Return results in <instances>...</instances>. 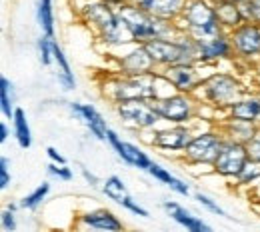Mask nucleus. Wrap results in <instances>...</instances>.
I'll list each match as a JSON object with an SVG mask.
<instances>
[{
	"mask_svg": "<svg viewBox=\"0 0 260 232\" xmlns=\"http://www.w3.org/2000/svg\"><path fill=\"white\" fill-rule=\"evenodd\" d=\"M230 34L234 54L240 60L254 62L260 60V26L254 22H244L238 28H234Z\"/></svg>",
	"mask_w": 260,
	"mask_h": 232,
	"instance_id": "nucleus-13",
	"label": "nucleus"
},
{
	"mask_svg": "<svg viewBox=\"0 0 260 232\" xmlns=\"http://www.w3.org/2000/svg\"><path fill=\"white\" fill-rule=\"evenodd\" d=\"M218 128H220V132L224 134L226 140H234V142H240V144H248L258 132L256 124L240 122V120H228V118L218 124Z\"/></svg>",
	"mask_w": 260,
	"mask_h": 232,
	"instance_id": "nucleus-22",
	"label": "nucleus"
},
{
	"mask_svg": "<svg viewBox=\"0 0 260 232\" xmlns=\"http://www.w3.org/2000/svg\"><path fill=\"white\" fill-rule=\"evenodd\" d=\"M104 4H108L110 8H114V10H118V8H122V6H126V4H132V0H102Z\"/></svg>",
	"mask_w": 260,
	"mask_h": 232,
	"instance_id": "nucleus-42",
	"label": "nucleus"
},
{
	"mask_svg": "<svg viewBox=\"0 0 260 232\" xmlns=\"http://www.w3.org/2000/svg\"><path fill=\"white\" fill-rule=\"evenodd\" d=\"M148 174L154 178V180H158L160 184H166L172 192H176L178 196H188L190 194V188H188V184L184 182V180H180V178H176L168 168H164L162 164H158V162H154L152 160V164L148 168Z\"/></svg>",
	"mask_w": 260,
	"mask_h": 232,
	"instance_id": "nucleus-23",
	"label": "nucleus"
},
{
	"mask_svg": "<svg viewBox=\"0 0 260 232\" xmlns=\"http://www.w3.org/2000/svg\"><path fill=\"white\" fill-rule=\"evenodd\" d=\"M96 38L106 50H120V48H126L130 44H134L124 22L120 20V16H116L102 32H98Z\"/></svg>",
	"mask_w": 260,
	"mask_h": 232,
	"instance_id": "nucleus-20",
	"label": "nucleus"
},
{
	"mask_svg": "<svg viewBox=\"0 0 260 232\" xmlns=\"http://www.w3.org/2000/svg\"><path fill=\"white\" fill-rule=\"evenodd\" d=\"M120 206H122V208H126L128 212H132L134 216H140V218H148V216H150V214H148V210H146V208H142V206H140L136 200L132 198L130 194L122 200V204H120Z\"/></svg>",
	"mask_w": 260,
	"mask_h": 232,
	"instance_id": "nucleus-37",
	"label": "nucleus"
},
{
	"mask_svg": "<svg viewBox=\"0 0 260 232\" xmlns=\"http://www.w3.org/2000/svg\"><path fill=\"white\" fill-rule=\"evenodd\" d=\"M194 124L196 120L192 124H166V126H158L156 130L150 132L152 138L148 140V144L154 150L166 154V156H172V154H180L182 156V152L188 148V144L194 138Z\"/></svg>",
	"mask_w": 260,
	"mask_h": 232,
	"instance_id": "nucleus-8",
	"label": "nucleus"
},
{
	"mask_svg": "<svg viewBox=\"0 0 260 232\" xmlns=\"http://www.w3.org/2000/svg\"><path fill=\"white\" fill-rule=\"evenodd\" d=\"M184 2L186 0H132V4H136L140 10L170 22H178Z\"/></svg>",
	"mask_w": 260,
	"mask_h": 232,
	"instance_id": "nucleus-18",
	"label": "nucleus"
},
{
	"mask_svg": "<svg viewBox=\"0 0 260 232\" xmlns=\"http://www.w3.org/2000/svg\"><path fill=\"white\" fill-rule=\"evenodd\" d=\"M78 224L86 226L90 232H124V222L108 208L86 210L78 216Z\"/></svg>",
	"mask_w": 260,
	"mask_h": 232,
	"instance_id": "nucleus-16",
	"label": "nucleus"
},
{
	"mask_svg": "<svg viewBox=\"0 0 260 232\" xmlns=\"http://www.w3.org/2000/svg\"><path fill=\"white\" fill-rule=\"evenodd\" d=\"M0 222H2V230L4 232H16V226H18L16 224V212L4 208V212L0 216Z\"/></svg>",
	"mask_w": 260,
	"mask_h": 232,
	"instance_id": "nucleus-38",
	"label": "nucleus"
},
{
	"mask_svg": "<svg viewBox=\"0 0 260 232\" xmlns=\"http://www.w3.org/2000/svg\"><path fill=\"white\" fill-rule=\"evenodd\" d=\"M80 174H82V178H84V182L90 186V188H98L100 186V180L96 178V174H92L86 166H80Z\"/></svg>",
	"mask_w": 260,
	"mask_h": 232,
	"instance_id": "nucleus-40",
	"label": "nucleus"
},
{
	"mask_svg": "<svg viewBox=\"0 0 260 232\" xmlns=\"http://www.w3.org/2000/svg\"><path fill=\"white\" fill-rule=\"evenodd\" d=\"M78 16L86 26H90L94 30V34H98L118 16V12L114 8H110L108 4H104L102 0H86L78 8Z\"/></svg>",
	"mask_w": 260,
	"mask_h": 232,
	"instance_id": "nucleus-14",
	"label": "nucleus"
},
{
	"mask_svg": "<svg viewBox=\"0 0 260 232\" xmlns=\"http://www.w3.org/2000/svg\"><path fill=\"white\" fill-rule=\"evenodd\" d=\"M48 174L52 178L62 180V182H70L74 178V172H72V168L68 164H54V162H50L48 164Z\"/></svg>",
	"mask_w": 260,
	"mask_h": 232,
	"instance_id": "nucleus-34",
	"label": "nucleus"
},
{
	"mask_svg": "<svg viewBox=\"0 0 260 232\" xmlns=\"http://www.w3.org/2000/svg\"><path fill=\"white\" fill-rule=\"evenodd\" d=\"M224 134L220 132L218 126H206L196 130L192 142L188 144V148L182 152L180 160L188 166H204V168H212L222 144H224Z\"/></svg>",
	"mask_w": 260,
	"mask_h": 232,
	"instance_id": "nucleus-5",
	"label": "nucleus"
},
{
	"mask_svg": "<svg viewBox=\"0 0 260 232\" xmlns=\"http://www.w3.org/2000/svg\"><path fill=\"white\" fill-rule=\"evenodd\" d=\"M0 110H2V116L12 120L14 118V90H12V82L2 76L0 78Z\"/></svg>",
	"mask_w": 260,
	"mask_h": 232,
	"instance_id": "nucleus-28",
	"label": "nucleus"
},
{
	"mask_svg": "<svg viewBox=\"0 0 260 232\" xmlns=\"http://www.w3.org/2000/svg\"><path fill=\"white\" fill-rule=\"evenodd\" d=\"M194 200L202 206V208H206L208 212H212V214H216V216H224V218H230L226 212L220 208V204L216 202L214 198H210L208 194H204V192H196L194 194Z\"/></svg>",
	"mask_w": 260,
	"mask_h": 232,
	"instance_id": "nucleus-33",
	"label": "nucleus"
},
{
	"mask_svg": "<svg viewBox=\"0 0 260 232\" xmlns=\"http://www.w3.org/2000/svg\"><path fill=\"white\" fill-rule=\"evenodd\" d=\"M242 12L246 16V22H254L260 26V0H248L242 4Z\"/></svg>",
	"mask_w": 260,
	"mask_h": 232,
	"instance_id": "nucleus-35",
	"label": "nucleus"
},
{
	"mask_svg": "<svg viewBox=\"0 0 260 232\" xmlns=\"http://www.w3.org/2000/svg\"><path fill=\"white\" fill-rule=\"evenodd\" d=\"M10 158L8 156H0V188L6 190L10 186Z\"/></svg>",
	"mask_w": 260,
	"mask_h": 232,
	"instance_id": "nucleus-36",
	"label": "nucleus"
},
{
	"mask_svg": "<svg viewBox=\"0 0 260 232\" xmlns=\"http://www.w3.org/2000/svg\"><path fill=\"white\" fill-rule=\"evenodd\" d=\"M100 190H102V194H104L106 198L116 202V204H122V200L128 196V188H126L124 180H122L120 176H116V174L108 176V178L102 182Z\"/></svg>",
	"mask_w": 260,
	"mask_h": 232,
	"instance_id": "nucleus-26",
	"label": "nucleus"
},
{
	"mask_svg": "<svg viewBox=\"0 0 260 232\" xmlns=\"http://www.w3.org/2000/svg\"><path fill=\"white\" fill-rule=\"evenodd\" d=\"M162 208L168 212V216H170L174 222H178L180 226H184L188 232H214L202 218L194 216L190 210H186L182 204H178V202H174V200H164Z\"/></svg>",
	"mask_w": 260,
	"mask_h": 232,
	"instance_id": "nucleus-19",
	"label": "nucleus"
},
{
	"mask_svg": "<svg viewBox=\"0 0 260 232\" xmlns=\"http://www.w3.org/2000/svg\"><path fill=\"white\" fill-rule=\"evenodd\" d=\"M198 52H200V60H198L200 67H216L220 62H230L236 58L228 32H220L210 38H200Z\"/></svg>",
	"mask_w": 260,
	"mask_h": 232,
	"instance_id": "nucleus-12",
	"label": "nucleus"
},
{
	"mask_svg": "<svg viewBox=\"0 0 260 232\" xmlns=\"http://www.w3.org/2000/svg\"><path fill=\"white\" fill-rule=\"evenodd\" d=\"M36 18H38V26L42 28V34L54 38L56 26H54V8H52V0H40V2H38Z\"/></svg>",
	"mask_w": 260,
	"mask_h": 232,
	"instance_id": "nucleus-27",
	"label": "nucleus"
},
{
	"mask_svg": "<svg viewBox=\"0 0 260 232\" xmlns=\"http://www.w3.org/2000/svg\"><path fill=\"white\" fill-rule=\"evenodd\" d=\"M126 154H128V162L126 166H134L142 172H148V168L152 164V158L148 156V152H144L138 144L134 142H126Z\"/></svg>",
	"mask_w": 260,
	"mask_h": 232,
	"instance_id": "nucleus-29",
	"label": "nucleus"
},
{
	"mask_svg": "<svg viewBox=\"0 0 260 232\" xmlns=\"http://www.w3.org/2000/svg\"><path fill=\"white\" fill-rule=\"evenodd\" d=\"M114 112L126 128L136 132H152L162 122L154 104L146 100H128L114 104Z\"/></svg>",
	"mask_w": 260,
	"mask_h": 232,
	"instance_id": "nucleus-7",
	"label": "nucleus"
},
{
	"mask_svg": "<svg viewBox=\"0 0 260 232\" xmlns=\"http://www.w3.org/2000/svg\"><path fill=\"white\" fill-rule=\"evenodd\" d=\"M246 148H248V158L252 160V162H256L260 164V126H258V132L256 136L246 144Z\"/></svg>",
	"mask_w": 260,
	"mask_h": 232,
	"instance_id": "nucleus-39",
	"label": "nucleus"
},
{
	"mask_svg": "<svg viewBox=\"0 0 260 232\" xmlns=\"http://www.w3.org/2000/svg\"><path fill=\"white\" fill-rule=\"evenodd\" d=\"M54 64H56V68H58L56 78H58V84L62 86V90H64V92L74 90V88H76L74 72H72V67H70L68 58H66L64 50L60 48V44H58L56 40H54Z\"/></svg>",
	"mask_w": 260,
	"mask_h": 232,
	"instance_id": "nucleus-24",
	"label": "nucleus"
},
{
	"mask_svg": "<svg viewBox=\"0 0 260 232\" xmlns=\"http://www.w3.org/2000/svg\"><path fill=\"white\" fill-rule=\"evenodd\" d=\"M214 10L218 16V22L224 32H232L240 24L246 22V16L242 12V4H236L232 0H214Z\"/></svg>",
	"mask_w": 260,
	"mask_h": 232,
	"instance_id": "nucleus-21",
	"label": "nucleus"
},
{
	"mask_svg": "<svg viewBox=\"0 0 260 232\" xmlns=\"http://www.w3.org/2000/svg\"><path fill=\"white\" fill-rule=\"evenodd\" d=\"M258 180H260V164L250 160L248 164L244 166V170L240 172V176H238L234 182H236V186L246 188V186H252V184L258 182Z\"/></svg>",
	"mask_w": 260,
	"mask_h": 232,
	"instance_id": "nucleus-32",
	"label": "nucleus"
},
{
	"mask_svg": "<svg viewBox=\"0 0 260 232\" xmlns=\"http://www.w3.org/2000/svg\"><path fill=\"white\" fill-rule=\"evenodd\" d=\"M160 84H164V80L158 72L146 74V76L112 74L102 82V96L112 106L120 102H128V100H146L154 104L162 96Z\"/></svg>",
	"mask_w": 260,
	"mask_h": 232,
	"instance_id": "nucleus-1",
	"label": "nucleus"
},
{
	"mask_svg": "<svg viewBox=\"0 0 260 232\" xmlns=\"http://www.w3.org/2000/svg\"><path fill=\"white\" fill-rule=\"evenodd\" d=\"M176 24L180 32L190 34L198 40L224 32L214 10V0H186Z\"/></svg>",
	"mask_w": 260,
	"mask_h": 232,
	"instance_id": "nucleus-4",
	"label": "nucleus"
},
{
	"mask_svg": "<svg viewBox=\"0 0 260 232\" xmlns=\"http://www.w3.org/2000/svg\"><path fill=\"white\" fill-rule=\"evenodd\" d=\"M154 108L164 124H192L198 120L200 102L192 94L166 92L154 102Z\"/></svg>",
	"mask_w": 260,
	"mask_h": 232,
	"instance_id": "nucleus-6",
	"label": "nucleus"
},
{
	"mask_svg": "<svg viewBox=\"0 0 260 232\" xmlns=\"http://www.w3.org/2000/svg\"><path fill=\"white\" fill-rule=\"evenodd\" d=\"M116 12H118L120 20L124 22L134 44H148L158 38H172L180 32L176 22L148 14V12L140 10L136 4H126V6L118 8Z\"/></svg>",
	"mask_w": 260,
	"mask_h": 232,
	"instance_id": "nucleus-2",
	"label": "nucleus"
},
{
	"mask_svg": "<svg viewBox=\"0 0 260 232\" xmlns=\"http://www.w3.org/2000/svg\"><path fill=\"white\" fill-rule=\"evenodd\" d=\"M68 110L74 118H78L86 128L88 132L92 134L96 140H106V134H108V124L104 120V116L98 112L96 106L92 104H82V102H68Z\"/></svg>",
	"mask_w": 260,
	"mask_h": 232,
	"instance_id": "nucleus-15",
	"label": "nucleus"
},
{
	"mask_svg": "<svg viewBox=\"0 0 260 232\" xmlns=\"http://www.w3.org/2000/svg\"><path fill=\"white\" fill-rule=\"evenodd\" d=\"M202 68L204 67H200V64H174V67L158 70V74L172 92L194 96L206 76L202 72Z\"/></svg>",
	"mask_w": 260,
	"mask_h": 232,
	"instance_id": "nucleus-9",
	"label": "nucleus"
},
{
	"mask_svg": "<svg viewBox=\"0 0 260 232\" xmlns=\"http://www.w3.org/2000/svg\"><path fill=\"white\" fill-rule=\"evenodd\" d=\"M228 120H240L260 126V94H244L226 110ZM224 118V120H226Z\"/></svg>",
	"mask_w": 260,
	"mask_h": 232,
	"instance_id": "nucleus-17",
	"label": "nucleus"
},
{
	"mask_svg": "<svg viewBox=\"0 0 260 232\" xmlns=\"http://www.w3.org/2000/svg\"><path fill=\"white\" fill-rule=\"evenodd\" d=\"M12 132L14 138L18 142L20 148L28 150L32 146V130H30V124H28V116L22 108H16L14 110V118H12Z\"/></svg>",
	"mask_w": 260,
	"mask_h": 232,
	"instance_id": "nucleus-25",
	"label": "nucleus"
},
{
	"mask_svg": "<svg viewBox=\"0 0 260 232\" xmlns=\"http://www.w3.org/2000/svg\"><path fill=\"white\" fill-rule=\"evenodd\" d=\"M46 156H48L50 162H54V164H66V158L54 148V146H48V148H46Z\"/></svg>",
	"mask_w": 260,
	"mask_h": 232,
	"instance_id": "nucleus-41",
	"label": "nucleus"
},
{
	"mask_svg": "<svg viewBox=\"0 0 260 232\" xmlns=\"http://www.w3.org/2000/svg\"><path fill=\"white\" fill-rule=\"evenodd\" d=\"M232 2H236V4H244V2H248V0H232Z\"/></svg>",
	"mask_w": 260,
	"mask_h": 232,
	"instance_id": "nucleus-45",
	"label": "nucleus"
},
{
	"mask_svg": "<svg viewBox=\"0 0 260 232\" xmlns=\"http://www.w3.org/2000/svg\"><path fill=\"white\" fill-rule=\"evenodd\" d=\"M8 210H12V212H18L20 210V202H8V206H6Z\"/></svg>",
	"mask_w": 260,
	"mask_h": 232,
	"instance_id": "nucleus-44",
	"label": "nucleus"
},
{
	"mask_svg": "<svg viewBox=\"0 0 260 232\" xmlns=\"http://www.w3.org/2000/svg\"><path fill=\"white\" fill-rule=\"evenodd\" d=\"M246 92V86L244 82L226 70H214V72H208L198 88L194 96L200 104L204 106H212L216 110H222L226 112L228 106H232L236 100H240Z\"/></svg>",
	"mask_w": 260,
	"mask_h": 232,
	"instance_id": "nucleus-3",
	"label": "nucleus"
},
{
	"mask_svg": "<svg viewBox=\"0 0 260 232\" xmlns=\"http://www.w3.org/2000/svg\"><path fill=\"white\" fill-rule=\"evenodd\" d=\"M8 136H10V132H8V124L2 120V122H0V142L4 144V142L8 140Z\"/></svg>",
	"mask_w": 260,
	"mask_h": 232,
	"instance_id": "nucleus-43",
	"label": "nucleus"
},
{
	"mask_svg": "<svg viewBox=\"0 0 260 232\" xmlns=\"http://www.w3.org/2000/svg\"><path fill=\"white\" fill-rule=\"evenodd\" d=\"M248 162H250V158H248L246 144H240L234 140H224V144H222V148H220V152L212 164V172L218 174L220 178L236 180Z\"/></svg>",
	"mask_w": 260,
	"mask_h": 232,
	"instance_id": "nucleus-10",
	"label": "nucleus"
},
{
	"mask_svg": "<svg viewBox=\"0 0 260 232\" xmlns=\"http://www.w3.org/2000/svg\"><path fill=\"white\" fill-rule=\"evenodd\" d=\"M54 40L56 38H50L46 34H42L36 40V52H38V60L42 67H50L54 62Z\"/></svg>",
	"mask_w": 260,
	"mask_h": 232,
	"instance_id": "nucleus-31",
	"label": "nucleus"
},
{
	"mask_svg": "<svg viewBox=\"0 0 260 232\" xmlns=\"http://www.w3.org/2000/svg\"><path fill=\"white\" fill-rule=\"evenodd\" d=\"M114 62H116L114 74H122V76H146L158 72L144 44H130L122 48V54H114Z\"/></svg>",
	"mask_w": 260,
	"mask_h": 232,
	"instance_id": "nucleus-11",
	"label": "nucleus"
},
{
	"mask_svg": "<svg viewBox=\"0 0 260 232\" xmlns=\"http://www.w3.org/2000/svg\"><path fill=\"white\" fill-rule=\"evenodd\" d=\"M48 192H50V182L38 184L30 194H26L24 198L20 200V208H22V210H36V208L46 200Z\"/></svg>",
	"mask_w": 260,
	"mask_h": 232,
	"instance_id": "nucleus-30",
	"label": "nucleus"
}]
</instances>
